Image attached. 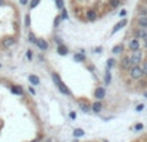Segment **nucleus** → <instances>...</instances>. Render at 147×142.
I'll use <instances>...</instances> for the list:
<instances>
[{"label": "nucleus", "mask_w": 147, "mask_h": 142, "mask_svg": "<svg viewBox=\"0 0 147 142\" xmlns=\"http://www.w3.org/2000/svg\"><path fill=\"white\" fill-rule=\"evenodd\" d=\"M129 75L133 80H141L142 76H143V71H142V67L139 66H132V69L129 70Z\"/></svg>", "instance_id": "nucleus-1"}, {"label": "nucleus", "mask_w": 147, "mask_h": 142, "mask_svg": "<svg viewBox=\"0 0 147 142\" xmlns=\"http://www.w3.org/2000/svg\"><path fill=\"white\" fill-rule=\"evenodd\" d=\"M130 61H132V65L133 66H138V65L143 61V52L141 49L138 50H134L130 56Z\"/></svg>", "instance_id": "nucleus-2"}, {"label": "nucleus", "mask_w": 147, "mask_h": 142, "mask_svg": "<svg viewBox=\"0 0 147 142\" xmlns=\"http://www.w3.org/2000/svg\"><path fill=\"white\" fill-rule=\"evenodd\" d=\"M133 38H137V39H142V40H147V29H142V27H134L133 31Z\"/></svg>", "instance_id": "nucleus-3"}, {"label": "nucleus", "mask_w": 147, "mask_h": 142, "mask_svg": "<svg viewBox=\"0 0 147 142\" xmlns=\"http://www.w3.org/2000/svg\"><path fill=\"white\" fill-rule=\"evenodd\" d=\"M132 61H130V57H128V56H124L123 58H121V61H120V67H121V70H124V71H129L130 69H132Z\"/></svg>", "instance_id": "nucleus-4"}, {"label": "nucleus", "mask_w": 147, "mask_h": 142, "mask_svg": "<svg viewBox=\"0 0 147 142\" xmlns=\"http://www.w3.org/2000/svg\"><path fill=\"white\" fill-rule=\"evenodd\" d=\"M128 48H129L132 52H134V50H138V49L141 48L139 39H137V38H133V39H130L129 44H128Z\"/></svg>", "instance_id": "nucleus-5"}, {"label": "nucleus", "mask_w": 147, "mask_h": 142, "mask_svg": "<svg viewBox=\"0 0 147 142\" xmlns=\"http://www.w3.org/2000/svg\"><path fill=\"white\" fill-rule=\"evenodd\" d=\"M127 23H128V19H127V18H123L120 22H117V23L114 26V29H112V34H115V32H117V31L121 30L123 27H125Z\"/></svg>", "instance_id": "nucleus-6"}, {"label": "nucleus", "mask_w": 147, "mask_h": 142, "mask_svg": "<svg viewBox=\"0 0 147 142\" xmlns=\"http://www.w3.org/2000/svg\"><path fill=\"white\" fill-rule=\"evenodd\" d=\"M105 96H106L105 88H102V87H98V88L96 89V92H94V97L97 98V100H102V98H105Z\"/></svg>", "instance_id": "nucleus-7"}, {"label": "nucleus", "mask_w": 147, "mask_h": 142, "mask_svg": "<svg viewBox=\"0 0 147 142\" xmlns=\"http://www.w3.org/2000/svg\"><path fill=\"white\" fill-rule=\"evenodd\" d=\"M135 23H137L138 27L147 29V17H137V19H135Z\"/></svg>", "instance_id": "nucleus-8"}, {"label": "nucleus", "mask_w": 147, "mask_h": 142, "mask_svg": "<svg viewBox=\"0 0 147 142\" xmlns=\"http://www.w3.org/2000/svg\"><path fill=\"white\" fill-rule=\"evenodd\" d=\"M138 17H147V5L146 4H141L138 5Z\"/></svg>", "instance_id": "nucleus-9"}, {"label": "nucleus", "mask_w": 147, "mask_h": 142, "mask_svg": "<svg viewBox=\"0 0 147 142\" xmlns=\"http://www.w3.org/2000/svg\"><path fill=\"white\" fill-rule=\"evenodd\" d=\"M86 18L89 21H96L97 19V12L94 9H89L88 12H86Z\"/></svg>", "instance_id": "nucleus-10"}, {"label": "nucleus", "mask_w": 147, "mask_h": 142, "mask_svg": "<svg viewBox=\"0 0 147 142\" xmlns=\"http://www.w3.org/2000/svg\"><path fill=\"white\" fill-rule=\"evenodd\" d=\"M36 44H38V47L41 49V50H45L48 48V43L45 41V40H43V39H38L36 40Z\"/></svg>", "instance_id": "nucleus-11"}, {"label": "nucleus", "mask_w": 147, "mask_h": 142, "mask_svg": "<svg viewBox=\"0 0 147 142\" xmlns=\"http://www.w3.org/2000/svg\"><path fill=\"white\" fill-rule=\"evenodd\" d=\"M13 44H14V39H13V38H5V39L3 40V45H4L5 48L12 47Z\"/></svg>", "instance_id": "nucleus-12"}, {"label": "nucleus", "mask_w": 147, "mask_h": 142, "mask_svg": "<svg viewBox=\"0 0 147 142\" xmlns=\"http://www.w3.org/2000/svg\"><path fill=\"white\" fill-rule=\"evenodd\" d=\"M58 88H60V91H61V92H62L63 94H70V93H71V92H70V89L67 88V87H66V85H65V84L62 83V81H61V83L58 84Z\"/></svg>", "instance_id": "nucleus-13"}, {"label": "nucleus", "mask_w": 147, "mask_h": 142, "mask_svg": "<svg viewBox=\"0 0 147 142\" xmlns=\"http://www.w3.org/2000/svg\"><path fill=\"white\" fill-rule=\"evenodd\" d=\"M92 110L94 112H99L101 110H102V102H94L93 106H92Z\"/></svg>", "instance_id": "nucleus-14"}, {"label": "nucleus", "mask_w": 147, "mask_h": 142, "mask_svg": "<svg viewBox=\"0 0 147 142\" xmlns=\"http://www.w3.org/2000/svg\"><path fill=\"white\" fill-rule=\"evenodd\" d=\"M123 50H124V47H123L121 44H119V45H115L114 48H112V53H114V54H120Z\"/></svg>", "instance_id": "nucleus-15"}, {"label": "nucleus", "mask_w": 147, "mask_h": 142, "mask_svg": "<svg viewBox=\"0 0 147 142\" xmlns=\"http://www.w3.org/2000/svg\"><path fill=\"white\" fill-rule=\"evenodd\" d=\"M10 91H12V93H14V94H22V88L18 87V85H12Z\"/></svg>", "instance_id": "nucleus-16"}, {"label": "nucleus", "mask_w": 147, "mask_h": 142, "mask_svg": "<svg viewBox=\"0 0 147 142\" xmlns=\"http://www.w3.org/2000/svg\"><path fill=\"white\" fill-rule=\"evenodd\" d=\"M28 80H30L31 84H34V85L39 84V78H38L36 75H30V76H28Z\"/></svg>", "instance_id": "nucleus-17"}, {"label": "nucleus", "mask_w": 147, "mask_h": 142, "mask_svg": "<svg viewBox=\"0 0 147 142\" xmlns=\"http://www.w3.org/2000/svg\"><path fill=\"white\" fill-rule=\"evenodd\" d=\"M57 50H58V53L61 54V56H66L67 52H69V50H67V48H66L65 45H62V44L58 47V49H57Z\"/></svg>", "instance_id": "nucleus-18"}, {"label": "nucleus", "mask_w": 147, "mask_h": 142, "mask_svg": "<svg viewBox=\"0 0 147 142\" xmlns=\"http://www.w3.org/2000/svg\"><path fill=\"white\" fill-rule=\"evenodd\" d=\"M120 3H121V0H110V7L112 9H115L120 5Z\"/></svg>", "instance_id": "nucleus-19"}, {"label": "nucleus", "mask_w": 147, "mask_h": 142, "mask_svg": "<svg viewBox=\"0 0 147 142\" xmlns=\"http://www.w3.org/2000/svg\"><path fill=\"white\" fill-rule=\"evenodd\" d=\"M105 83L108 85L110 83H111V72H110V70L107 69V71H106V75H105Z\"/></svg>", "instance_id": "nucleus-20"}, {"label": "nucleus", "mask_w": 147, "mask_h": 142, "mask_svg": "<svg viewBox=\"0 0 147 142\" xmlns=\"http://www.w3.org/2000/svg\"><path fill=\"white\" fill-rule=\"evenodd\" d=\"M74 58H75V61H77V62H81V61L85 60V57H84V54H83V53H77V54H75Z\"/></svg>", "instance_id": "nucleus-21"}, {"label": "nucleus", "mask_w": 147, "mask_h": 142, "mask_svg": "<svg viewBox=\"0 0 147 142\" xmlns=\"http://www.w3.org/2000/svg\"><path fill=\"white\" fill-rule=\"evenodd\" d=\"M83 134H84V130L80 129V128H77V129L74 130V136H75V137H81Z\"/></svg>", "instance_id": "nucleus-22"}, {"label": "nucleus", "mask_w": 147, "mask_h": 142, "mask_svg": "<svg viewBox=\"0 0 147 142\" xmlns=\"http://www.w3.org/2000/svg\"><path fill=\"white\" fill-rule=\"evenodd\" d=\"M52 78H53L54 83L57 84V85L61 83V78H60V75H58V74H52Z\"/></svg>", "instance_id": "nucleus-23"}, {"label": "nucleus", "mask_w": 147, "mask_h": 142, "mask_svg": "<svg viewBox=\"0 0 147 142\" xmlns=\"http://www.w3.org/2000/svg\"><path fill=\"white\" fill-rule=\"evenodd\" d=\"M142 71H143V75H146L147 76V61H144L143 63H142Z\"/></svg>", "instance_id": "nucleus-24"}, {"label": "nucleus", "mask_w": 147, "mask_h": 142, "mask_svg": "<svg viewBox=\"0 0 147 142\" xmlns=\"http://www.w3.org/2000/svg\"><path fill=\"white\" fill-rule=\"evenodd\" d=\"M114 65H115V60H112V58H110L108 61H107V69L110 70L112 66H114Z\"/></svg>", "instance_id": "nucleus-25"}, {"label": "nucleus", "mask_w": 147, "mask_h": 142, "mask_svg": "<svg viewBox=\"0 0 147 142\" xmlns=\"http://www.w3.org/2000/svg\"><path fill=\"white\" fill-rule=\"evenodd\" d=\"M39 3H40V0H31V3H30V8H31V9H32V8H35Z\"/></svg>", "instance_id": "nucleus-26"}, {"label": "nucleus", "mask_w": 147, "mask_h": 142, "mask_svg": "<svg viewBox=\"0 0 147 142\" xmlns=\"http://www.w3.org/2000/svg\"><path fill=\"white\" fill-rule=\"evenodd\" d=\"M80 107L83 108V111H84V112H88V111H89V107H88V105H84L83 102H80Z\"/></svg>", "instance_id": "nucleus-27"}, {"label": "nucleus", "mask_w": 147, "mask_h": 142, "mask_svg": "<svg viewBox=\"0 0 147 142\" xmlns=\"http://www.w3.org/2000/svg\"><path fill=\"white\" fill-rule=\"evenodd\" d=\"M28 39H30V41L31 43H36V39H35V35L32 34V32H30L28 34Z\"/></svg>", "instance_id": "nucleus-28"}, {"label": "nucleus", "mask_w": 147, "mask_h": 142, "mask_svg": "<svg viewBox=\"0 0 147 142\" xmlns=\"http://www.w3.org/2000/svg\"><path fill=\"white\" fill-rule=\"evenodd\" d=\"M55 3H57V7L60 9H63V0H55Z\"/></svg>", "instance_id": "nucleus-29"}, {"label": "nucleus", "mask_w": 147, "mask_h": 142, "mask_svg": "<svg viewBox=\"0 0 147 142\" xmlns=\"http://www.w3.org/2000/svg\"><path fill=\"white\" fill-rule=\"evenodd\" d=\"M30 22H31V21H30V16H28V14H27V16H26V22H25V23H26V26H27V27H28V26H30Z\"/></svg>", "instance_id": "nucleus-30"}, {"label": "nucleus", "mask_w": 147, "mask_h": 142, "mask_svg": "<svg viewBox=\"0 0 147 142\" xmlns=\"http://www.w3.org/2000/svg\"><path fill=\"white\" fill-rule=\"evenodd\" d=\"M26 57H27V58H28V60H31V58H32V53H31V52H30V50H28V52H27V53H26Z\"/></svg>", "instance_id": "nucleus-31"}, {"label": "nucleus", "mask_w": 147, "mask_h": 142, "mask_svg": "<svg viewBox=\"0 0 147 142\" xmlns=\"http://www.w3.org/2000/svg\"><path fill=\"white\" fill-rule=\"evenodd\" d=\"M134 128L137 129V130H139V129H142V128H143V125H142V124H137V125H135Z\"/></svg>", "instance_id": "nucleus-32"}, {"label": "nucleus", "mask_w": 147, "mask_h": 142, "mask_svg": "<svg viewBox=\"0 0 147 142\" xmlns=\"http://www.w3.org/2000/svg\"><path fill=\"white\" fill-rule=\"evenodd\" d=\"M125 14H127V10H125V9H124V10H121V12H120V16H121V17H124Z\"/></svg>", "instance_id": "nucleus-33"}, {"label": "nucleus", "mask_w": 147, "mask_h": 142, "mask_svg": "<svg viewBox=\"0 0 147 142\" xmlns=\"http://www.w3.org/2000/svg\"><path fill=\"white\" fill-rule=\"evenodd\" d=\"M62 17L65 18V19H67V13H66V10L63 9V13H62Z\"/></svg>", "instance_id": "nucleus-34"}, {"label": "nucleus", "mask_w": 147, "mask_h": 142, "mask_svg": "<svg viewBox=\"0 0 147 142\" xmlns=\"http://www.w3.org/2000/svg\"><path fill=\"white\" fill-rule=\"evenodd\" d=\"M141 110H143V105H139V106H137V111H141Z\"/></svg>", "instance_id": "nucleus-35"}, {"label": "nucleus", "mask_w": 147, "mask_h": 142, "mask_svg": "<svg viewBox=\"0 0 147 142\" xmlns=\"http://www.w3.org/2000/svg\"><path fill=\"white\" fill-rule=\"evenodd\" d=\"M60 19H61V17H57V18H55V22H54V25H55V26H57V25H58V22H60Z\"/></svg>", "instance_id": "nucleus-36"}, {"label": "nucleus", "mask_w": 147, "mask_h": 142, "mask_svg": "<svg viewBox=\"0 0 147 142\" xmlns=\"http://www.w3.org/2000/svg\"><path fill=\"white\" fill-rule=\"evenodd\" d=\"M70 116H71L72 119H75V118H76V115H75V112H71V114H70Z\"/></svg>", "instance_id": "nucleus-37"}, {"label": "nucleus", "mask_w": 147, "mask_h": 142, "mask_svg": "<svg viewBox=\"0 0 147 142\" xmlns=\"http://www.w3.org/2000/svg\"><path fill=\"white\" fill-rule=\"evenodd\" d=\"M28 91H30V93H31V94H35V91H34V89H32V88H30V89H28Z\"/></svg>", "instance_id": "nucleus-38"}, {"label": "nucleus", "mask_w": 147, "mask_h": 142, "mask_svg": "<svg viewBox=\"0 0 147 142\" xmlns=\"http://www.w3.org/2000/svg\"><path fill=\"white\" fill-rule=\"evenodd\" d=\"M143 47H144V49H146V50H147V40H146V41H144V44H143Z\"/></svg>", "instance_id": "nucleus-39"}, {"label": "nucleus", "mask_w": 147, "mask_h": 142, "mask_svg": "<svg viewBox=\"0 0 147 142\" xmlns=\"http://www.w3.org/2000/svg\"><path fill=\"white\" fill-rule=\"evenodd\" d=\"M21 3H22V4H26V3H27V0H21Z\"/></svg>", "instance_id": "nucleus-40"}, {"label": "nucleus", "mask_w": 147, "mask_h": 142, "mask_svg": "<svg viewBox=\"0 0 147 142\" xmlns=\"http://www.w3.org/2000/svg\"><path fill=\"white\" fill-rule=\"evenodd\" d=\"M142 2H143V4H146V5H147V0H142Z\"/></svg>", "instance_id": "nucleus-41"}, {"label": "nucleus", "mask_w": 147, "mask_h": 142, "mask_svg": "<svg viewBox=\"0 0 147 142\" xmlns=\"http://www.w3.org/2000/svg\"><path fill=\"white\" fill-rule=\"evenodd\" d=\"M31 142H39V139H34V141H31Z\"/></svg>", "instance_id": "nucleus-42"}, {"label": "nucleus", "mask_w": 147, "mask_h": 142, "mask_svg": "<svg viewBox=\"0 0 147 142\" xmlns=\"http://www.w3.org/2000/svg\"><path fill=\"white\" fill-rule=\"evenodd\" d=\"M144 97H146V98H147V91H146V93H144Z\"/></svg>", "instance_id": "nucleus-43"}, {"label": "nucleus", "mask_w": 147, "mask_h": 142, "mask_svg": "<svg viewBox=\"0 0 147 142\" xmlns=\"http://www.w3.org/2000/svg\"><path fill=\"white\" fill-rule=\"evenodd\" d=\"M3 4V0H0V5H2Z\"/></svg>", "instance_id": "nucleus-44"}]
</instances>
